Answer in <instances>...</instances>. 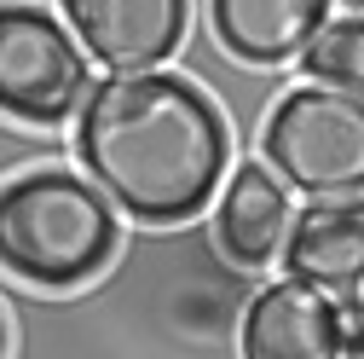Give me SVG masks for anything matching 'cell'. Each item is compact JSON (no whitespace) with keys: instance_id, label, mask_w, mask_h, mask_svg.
Wrapping results in <instances>:
<instances>
[{"instance_id":"cell-1","label":"cell","mask_w":364,"mask_h":359,"mask_svg":"<svg viewBox=\"0 0 364 359\" xmlns=\"http://www.w3.org/2000/svg\"><path fill=\"white\" fill-rule=\"evenodd\" d=\"M87 180L145 227H179L214 203L232 162V128L197 81L168 70L105 76L75 116Z\"/></svg>"},{"instance_id":"cell-2","label":"cell","mask_w":364,"mask_h":359,"mask_svg":"<svg viewBox=\"0 0 364 359\" xmlns=\"http://www.w3.org/2000/svg\"><path fill=\"white\" fill-rule=\"evenodd\" d=\"M116 255V203L70 168H35L0 186V266L29 284L70 290Z\"/></svg>"},{"instance_id":"cell-3","label":"cell","mask_w":364,"mask_h":359,"mask_svg":"<svg viewBox=\"0 0 364 359\" xmlns=\"http://www.w3.org/2000/svg\"><path fill=\"white\" fill-rule=\"evenodd\" d=\"M272 174L301 197H364V93L301 81L260 128Z\"/></svg>"},{"instance_id":"cell-4","label":"cell","mask_w":364,"mask_h":359,"mask_svg":"<svg viewBox=\"0 0 364 359\" xmlns=\"http://www.w3.org/2000/svg\"><path fill=\"white\" fill-rule=\"evenodd\" d=\"M87 53L75 35L41 6L6 0L0 6V116L53 128L70 122L75 105H87Z\"/></svg>"},{"instance_id":"cell-5","label":"cell","mask_w":364,"mask_h":359,"mask_svg":"<svg viewBox=\"0 0 364 359\" xmlns=\"http://www.w3.org/2000/svg\"><path fill=\"white\" fill-rule=\"evenodd\" d=\"M64 18L87 58L110 76L156 70L179 41H186L191 0H64Z\"/></svg>"},{"instance_id":"cell-6","label":"cell","mask_w":364,"mask_h":359,"mask_svg":"<svg viewBox=\"0 0 364 359\" xmlns=\"http://www.w3.org/2000/svg\"><path fill=\"white\" fill-rule=\"evenodd\" d=\"M243 359H341V301L301 279L266 284L243 313Z\"/></svg>"},{"instance_id":"cell-7","label":"cell","mask_w":364,"mask_h":359,"mask_svg":"<svg viewBox=\"0 0 364 359\" xmlns=\"http://www.w3.org/2000/svg\"><path fill=\"white\" fill-rule=\"evenodd\" d=\"M284 279L318 284L330 296L364 290V197H318L289 220Z\"/></svg>"},{"instance_id":"cell-8","label":"cell","mask_w":364,"mask_h":359,"mask_svg":"<svg viewBox=\"0 0 364 359\" xmlns=\"http://www.w3.org/2000/svg\"><path fill=\"white\" fill-rule=\"evenodd\" d=\"M208 24L232 58L284 64L330 24V0H208Z\"/></svg>"},{"instance_id":"cell-9","label":"cell","mask_w":364,"mask_h":359,"mask_svg":"<svg viewBox=\"0 0 364 359\" xmlns=\"http://www.w3.org/2000/svg\"><path fill=\"white\" fill-rule=\"evenodd\" d=\"M289 186L272 162H237V174L220 186V244L237 266H266L284 255V238H289Z\"/></svg>"},{"instance_id":"cell-10","label":"cell","mask_w":364,"mask_h":359,"mask_svg":"<svg viewBox=\"0 0 364 359\" xmlns=\"http://www.w3.org/2000/svg\"><path fill=\"white\" fill-rule=\"evenodd\" d=\"M306 76L324 81V87H341V93H364V18L347 12V18H330L306 41L301 53Z\"/></svg>"},{"instance_id":"cell-11","label":"cell","mask_w":364,"mask_h":359,"mask_svg":"<svg viewBox=\"0 0 364 359\" xmlns=\"http://www.w3.org/2000/svg\"><path fill=\"white\" fill-rule=\"evenodd\" d=\"M341 353L364 359V290L341 296Z\"/></svg>"},{"instance_id":"cell-12","label":"cell","mask_w":364,"mask_h":359,"mask_svg":"<svg viewBox=\"0 0 364 359\" xmlns=\"http://www.w3.org/2000/svg\"><path fill=\"white\" fill-rule=\"evenodd\" d=\"M0 359H6V325H0Z\"/></svg>"},{"instance_id":"cell-13","label":"cell","mask_w":364,"mask_h":359,"mask_svg":"<svg viewBox=\"0 0 364 359\" xmlns=\"http://www.w3.org/2000/svg\"><path fill=\"white\" fill-rule=\"evenodd\" d=\"M341 6H347V12H358V6H364V0H341Z\"/></svg>"}]
</instances>
